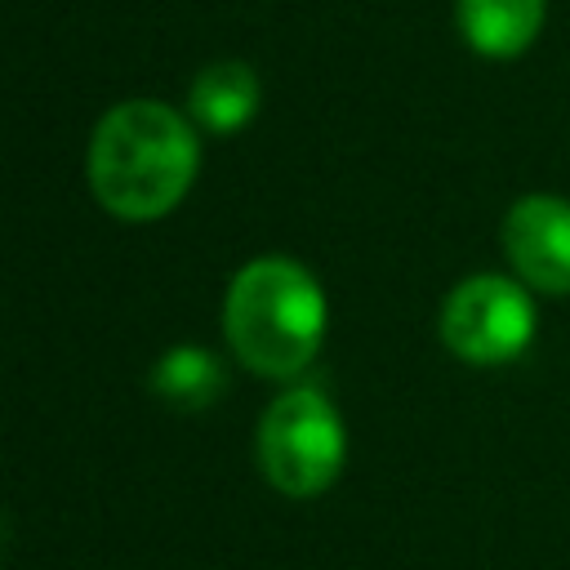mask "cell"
Wrapping results in <instances>:
<instances>
[{
	"label": "cell",
	"instance_id": "cell-1",
	"mask_svg": "<svg viewBox=\"0 0 570 570\" xmlns=\"http://www.w3.org/2000/svg\"><path fill=\"white\" fill-rule=\"evenodd\" d=\"M200 165L196 129L156 98L111 107L89 138V187L98 205L125 223L169 214Z\"/></svg>",
	"mask_w": 570,
	"mask_h": 570
},
{
	"label": "cell",
	"instance_id": "cell-2",
	"mask_svg": "<svg viewBox=\"0 0 570 570\" xmlns=\"http://www.w3.org/2000/svg\"><path fill=\"white\" fill-rule=\"evenodd\" d=\"M223 330L240 365L263 379H294L321 352L325 294L316 276L285 254L249 258L227 285Z\"/></svg>",
	"mask_w": 570,
	"mask_h": 570
},
{
	"label": "cell",
	"instance_id": "cell-3",
	"mask_svg": "<svg viewBox=\"0 0 570 570\" xmlns=\"http://www.w3.org/2000/svg\"><path fill=\"white\" fill-rule=\"evenodd\" d=\"M258 463L272 490L289 499L330 490L347 463V432L330 396L316 387H285L258 423Z\"/></svg>",
	"mask_w": 570,
	"mask_h": 570
},
{
	"label": "cell",
	"instance_id": "cell-4",
	"mask_svg": "<svg viewBox=\"0 0 570 570\" xmlns=\"http://www.w3.org/2000/svg\"><path fill=\"white\" fill-rule=\"evenodd\" d=\"M534 303L517 276L476 272L441 303V343L468 365L517 361L534 338Z\"/></svg>",
	"mask_w": 570,
	"mask_h": 570
},
{
	"label": "cell",
	"instance_id": "cell-5",
	"mask_svg": "<svg viewBox=\"0 0 570 570\" xmlns=\"http://www.w3.org/2000/svg\"><path fill=\"white\" fill-rule=\"evenodd\" d=\"M503 258L525 289L570 294V200L530 191L503 214Z\"/></svg>",
	"mask_w": 570,
	"mask_h": 570
},
{
	"label": "cell",
	"instance_id": "cell-6",
	"mask_svg": "<svg viewBox=\"0 0 570 570\" xmlns=\"http://www.w3.org/2000/svg\"><path fill=\"white\" fill-rule=\"evenodd\" d=\"M454 18L472 53L508 62L539 40L548 0H454Z\"/></svg>",
	"mask_w": 570,
	"mask_h": 570
},
{
	"label": "cell",
	"instance_id": "cell-7",
	"mask_svg": "<svg viewBox=\"0 0 570 570\" xmlns=\"http://www.w3.org/2000/svg\"><path fill=\"white\" fill-rule=\"evenodd\" d=\"M191 120L209 134H236L254 120L258 111V76L254 67L236 62V58H223V62H209L196 80H191Z\"/></svg>",
	"mask_w": 570,
	"mask_h": 570
},
{
	"label": "cell",
	"instance_id": "cell-8",
	"mask_svg": "<svg viewBox=\"0 0 570 570\" xmlns=\"http://www.w3.org/2000/svg\"><path fill=\"white\" fill-rule=\"evenodd\" d=\"M223 383L227 379L218 356L196 343H178L151 365V392L174 410H205L223 392Z\"/></svg>",
	"mask_w": 570,
	"mask_h": 570
},
{
	"label": "cell",
	"instance_id": "cell-9",
	"mask_svg": "<svg viewBox=\"0 0 570 570\" xmlns=\"http://www.w3.org/2000/svg\"><path fill=\"white\" fill-rule=\"evenodd\" d=\"M0 534H4V530H0Z\"/></svg>",
	"mask_w": 570,
	"mask_h": 570
}]
</instances>
